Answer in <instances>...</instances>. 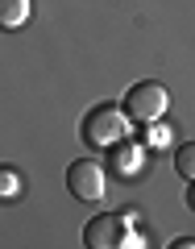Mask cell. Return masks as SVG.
Returning a JSON list of instances; mask_svg holds the SVG:
<instances>
[{
  "instance_id": "obj_1",
  "label": "cell",
  "mask_w": 195,
  "mask_h": 249,
  "mask_svg": "<svg viewBox=\"0 0 195 249\" xmlns=\"http://www.w3.org/2000/svg\"><path fill=\"white\" fill-rule=\"evenodd\" d=\"M129 112L124 108H116V104H96L88 116H83V129H79V137L91 145V150H108V145H116L124 133H129Z\"/></svg>"
},
{
  "instance_id": "obj_2",
  "label": "cell",
  "mask_w": 195,
  "mask_h": 249,
  "mask_svg": "<svg viewBox=\"0 0 195 249\" xmlns=\"http://www.w3.org/2000/svg\"><path fill=\"white\" fill-rule=\"evenodd\" d=\"M166 104H170V91L162 88L158 79H145V83H137V88L124 91V112L133 116V121H145V124L162 121V116H166Z\"/></svg>"
},
{
  "instance_id": "obj_3",
  "label": "cell",
  "mask_w": 195,
  "mask_h": 249,
  "mask_svg": "<svg viewBox=\"0 0 195 249\" xmlns=\"http://www.w3.org/2000/svg\"><path fill=\"white\" fill-rule=\"evenodd\" d=\"M67 191H71L75 199H83V204L104 199V166H100L96 158L71 162V170H67Z\"/></svg>"
},
{
  "instance_id": "obj_4",
  "label": "cell",
  "mask_w": 195,
  "mask_h": 249,
  "mask_svg": "<svg viewBox=\"0 0 195 249\" xmlns=\"http://www.w3.org/2000/svg\"><path fill=\"white\" fill-rule=\"evenodd\" d=\"M124 241H129V220L116 212L91 216L88 229H83V245L88 249H124Z\"/></svg>"
},
{
  "instance_id": "obj_5",
  "label": "cell",
  "mask_w": 195,
  "mask_h": 249,
  "mask_svg": "<svg viewBox=\"0 0 195 249\" xmlns=\"http://www.w3.org/2000/svg\"><path fill=\"white\" fill-rule=\"evenodd\" d=\"M29 21V0H0V25L4 29H21Z\"/></svg>"
},
{
  "instance_id": "obj_6",
  "label": "cell",
  "mask_w": 195,
  "mask_h": 249,
  "mask_svg": "<svg viewBox=\"0 0 195 249\" xmlns=\"http://www.w3.org/2000/svg\"><path fill=\"white\" fill-rule=\"evenodd\" d=\"M175 170L187 178V183H195V142H187V145L175 150Z\"/></svg>"
},
{
  "instance_id": "obj_7",
  "label": "cell",
  "mask_w": 195,
  "mask_h": 249,
  "mask_svg": "<svg viewBox=\"0 0 195 249\" xmlns=\"http://www.w3.org/2000/svg\"><path fill=\"white\" fill-rule=\"evenodd\" d=\"M0 196H4V199H17V196H21V178H17V170H9V166L0 170Z\"/></svg>"
},
{
  "instance_id": "obj_8",
  "label": "cell",
  "mask_w": 195,
  "mask_h": 249,
  "mask_svg": "<svg viewBox=\"0 0 195 249\" xmlns=\"http://www.w3.org/2000/svg\"><path fill=\"white\" fill-rule=\"evenodd\" d=\"M145 142H150V145H166L170 142V129H166V124H154L150 133H145Z\"/></svg>"
},
{
  "instance_id": "obj_9",
  "label": "cell",
  "mask_w": 195,
  "mask_h": 249,
  "mask_svg": "<svg viewBox=\"0 0 195 249\" xmlns=\"http://www.w3.org/2000/svg\"><path fill=\"white\" fill-rule=\"evenodd\" d=\"M166 249H195V237H178V241H170Z\"/></svg>"
},
{
  "instance_id": "obj_10",
  "label": "cell",
  "mask_w": 195,
  "mask_h": 249,
  "mask_svg": "<svg viewBox=\"0 0 195 249\" xmlns=\"http://www.w3.org/2000/svg\"><path fill=\"white\" fill-rule=\"evenodd\" d=\"M187 204H191V208H195V183H191V191H187Z\"/></svg>"
}]
</instances>
